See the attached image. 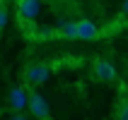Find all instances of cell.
I'll use <instances>...</instances> for the list:
<instances>
[{
    "instance_id": "cell-13",
    "label": "cell",
    "mask_w": 128,
    "mask_h": 120,
    "mask_svg": "<svg viewBox=\"0 0 128 120\" xmlns=\"http://www.w3.org/2000/svg\"><path fill=\"white\" fill-rule=\"evenodd\" d=\"M0 7H5V5H2V0H0Z\"/></svg>"
},
{
    "instance_id": "cell-3",
    "label": "cell",
    "mask_w": 128,
    "mask_h": 120,
    "mask_svg": "<svg viewBox=\"0 0 128 120\" xmlns=\"http://www.w3.org/2000/svg\"><path fill=\"white\" fill-rule=\"evenodd\" d=\"M29 111L36 115L39 120H46L51 115V108H48V101H46V96L39 91H29V101H27Z\"/></svg>"
},
{
    "instance_id": "cell-7",
    "label": "cell",
    "mask_w": 128,
    "mask_h": 120,
    "mask_svg": "<svg viewBox=\"0 0 128 120\" xmlns=\"http://www.w3.org/2000/svg\"><path fill=\"white\" fill-rule=\"evenodd\" d=\"M56 36H65V39H78V24L70 19H60L58 22V27L53 29Z\"/></svg>"
},
{
    "instance_id": "cell-11",
    "label": "cell",
    "mask_w": 128,
    "mask_h": 120,
    "mask_svg": "<svg viewBox=\"0 0 128 120\" xmlns=\"http://www.w3.org/2000/svg\"><path fill=\"white\" fill-rule=\"evenodd\" d=\"M10 120H27V118H24V115H22V113H17V115H12V118H10Z\"/></svg>"
},
{
    "instance_id": "cell-6",
    "label": "cell",
    "mask_w": 128,
    "mask_h": 120,
    "mask_svg": "<svg viewBox=\"0 0 128 120\" xmlns=\"http://www.w3.org/2000/svg\"><path fill=\"white\" fill-rule=\"evenodd\" d=\"M27 101H29V91L22 84H14L12 89H10V106H12L14 111L22 113V111L27 108Z\"/></svg>"
},
{
    "instance_id": "cell-10",
    "label": "cell",
    "mask_w": 128,
    "mask_h": 120,
    "mask_svg": "<svg viewBox=\"0 0 128 120\" xmlns=\"http://www.w3.org/2000/svg\"><path fill=\"white\" fill-rule=\"evenodd\" d=\"M7 17H10V14H7V10H5V7H0V31L5 29V24H7Z\"/></svg>"
},
{
    "instance_id": "cell-1",
    "label": "cell",
    "mask_w": 128,
    "mask_h": 120,
    "mask_svg": "<svg viewBox=\"0 0 128 120\" xmlns=\"http://www.w3.org/2000/svg\"><path fill=\"white\" fill-rule=\"evenodd\" d=\"M51 63H41V65H29L27 70H24V82H27L29 86H39L44 84L46 79L51 77Z\"/></svg>"
},
{
    "instance_id": "cell-5",
    "label": "cell",
    "mask_w": 128,
    "mask_h": 120,
    "mask_svg": "<svg viewBox=\"0 0 128 120\" xmlns=\"http://www.w3.org/2000/svg\"><path fill=\"white\" fill-rule=\"evenodd\" d=\"M75 24H78V39H82V41H94L102 36V29L90 19H80Z\"/></svg>"
},
{
    "instance_id": "cell-9",
    "label": "cell",
    "mask_w": 128,
    "mask_h": 120,
    "mask_svg": "<svg viewBox=\"0 0 128 120\" xmlns=\"http://www.w3.org/2000/svg\"><path fill=\"white\" fill-rule=\"evenodd\" d=\"M116 118L118 120H128V94L118 101V111H116Z\"/></svg>"
},
{
    "instance_id": "cell-4",
    "label": "cell",
    "mask_w": 128,
    "mask_h": 120,
    "mask_svg": "<svg viewBox=\"0 0 128 120\" xmlns=\"http://www.w3.org/2000/svg\"><path fill=\"white\" fill-rule=\"evenodd\" d=\"M92 72H94V77L99 79V82H114L116 79L114 65L109 63V60H104V58H97L92 63Z\"/></svg>"
},
{
    "instance_id": "cell-2",
    "label": "cell",
    "mask_w": 128,
    "mask_h": 120,
    "mask_svg": "<svg viewBox=\"0 0 128 120\" xmlns=\"http://www.w3.org/2000/svg\"><path fill=\"white\" fill-rule=\"evenodd\" d=\"M41 5H39V0H17V17H20V24L24 27H32L36 19V14H39Z\"/></svg>"
},
{
    "instance_id": "cell-8",
    "label": "cell",
    "mask_w": 128,
    "mask_h": 120,
    "mask_svg": "<svg viewBox=\"0 0 128 120\" xmlns=\"http://www.w3.org/2000/svg\"><path fill=\"white\" fill-rule=\"evenodd\" d=\"M32 36H36V39H51V36H56V31L48 27H34L32 29Z\"/></svg>"
},
{
    "instance_id": "cell-12",
    "label": "cell",
    "mask_w": 128,
    "mask_h": 120,
    "mask_svg": "<svg viewBox=\"0 0 128 120\" xmlns=\"http://www.w3.org/2000/svg\"><path fill=\"white\" fill-rule=\"evenodd\" d=\"M123 14L128 17V0H123Z\"/></svg>"
}]
</instances>
